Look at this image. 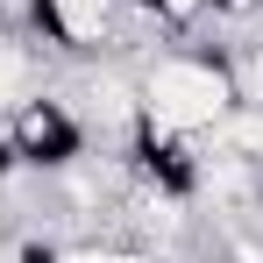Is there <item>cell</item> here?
<instances>
[{"label":"cell","instance_id":"6da1fadb","mask_svg":"<svg viewBox=\"0 0 263 263\" xmlns=\"http://www.w3.org/2000/svg\"><path fill=\"white\" fill-rule=\"evenodd\" d=\"M135 100H142V121L178 135H214L235 114V64L214 50H157L142 71H135Z\"/></svg>","mask_w":263,"mask_h":263},{"label":"cell","instance_id":"7a4b0ae2","mask_svg":"<svg viewBox=\"0 0 263 263\" xmlns=\"http://www.w3.org/2000/svg\"><path fill=\"white\" fill-rule=\"evenodd\" d=\"M7 142H14V157H22V171H57V164H71L79 149H86V128H79V114L57 100V92H36V100H22L7 121Z\"/></svg>","mask_w":263,"mask_h":263},{"label":"cell","instance_id":"3957f363","mask_svg":"<svg viewBox=\"0 0 263 263\" xmlns=\"http://www.w3.org/2000/svg\"><path fill=\"white\" fill-rule=\"evenodd\" d=\"M29 29L64 57H100L121 43V0H29Z\"/></svg>","mask_w":263,"mask_h":263},{"label":"cell","instance_id":"277c9868","mask_svg":"<svg viewBox=\"0 0 263 263\" xmlns=\"http://www.w3.org/2000/svg\"><path fill=\"white\" fill-rule=\"evenodd\" d=\"M214 149H228V157L263 171V100H235V114L214 128Z\"/></svg>","mask_w":263,"mask_h":263},{"label":"cell","instance_id":"5b68a950","mask_svg":"<svg viewBox=\"0 0 263 263\" xmlns=\"http://www.w3.org/2000/svg\"><path fill=\"white\" fill-rule=\"evenodd\" d=\"M57 263H171V256H149L135 242H114V235H86V242H64Z\"/></svg>","mask_w":263,"mask_h":263},{"label":"cell","instance_id":"8992f818","mask_svg":"<svg viewBox=\"0 0 263 263\" xmlns=\"http://www.w3.org/2000/svg\"><path fill=\"white\" fill-rule=\"evenodd\" d=\"M135 14H149L157 29H199L206 22V0H128Z\"/></svg>","mask_w":263,"mask_h":263},{"label":"cell","instance_id":"52a82bcc","mask_svg":"<svg viewBox=\"0 0 263 263\" xmlns=\"http://www.w3.org/2000/svg\"><path fill=\"white\" fill-rule=\"evenodd\" d=\"M235 86H242V100H263V43L235 64Z\"/></svg>","mask_w":263,"mask_h":263},{"label":"cell","instance_id":"ba28073f","mask_svg":"<svg viewBox=\"0 0 263 263\" xmlns=\"http://www.w3.org/2000/svg\"><path fill=\"white\" fill-rule=\"evenodd\" d=\"M214 22H263V0H206Z\"/></svg>","mask_w":263,"mask_h":263}]
</instances>
